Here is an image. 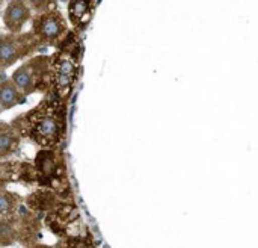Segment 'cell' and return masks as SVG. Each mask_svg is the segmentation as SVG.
Segmentation results:
<instances>
[{"label": "cell", "mask_w": 258, "mask_h": 248, "mask_svg": "<svg viewBox=\"0 0 258 248\" xmlns=\"http://www.w3.org/2000/svg\"><path fill=\"white\" fill-rule=\"evenodd\" d=\"M38 41L44 45H53L59 42L68 32V23L60 12L59 8L42 12V14H35L32 18V30H30Z\"/></svg>", "instance_id": "277c9868"}, {"label": "cell", "mask_w": 258, "mask_h": 248, "mask_svg": "<svg viewBox=\"0 0 258 248\" xmlns=\"http://www.w3.org/2000/svg\"><path fill=\"white\" fill-rule=\"evenodd\" d=\"M76 220H77V211L70 202H67L57 211L47 214L44 218V224L57 238H65L71 235L70 232Z\"/></svg>", "instance_id": "9c48e42d"}, {"label": "cell", "mask_w": 258, "mask_h": 248, "mask_svg": "<svg viewBox=\"0 0 258 248\" xmlns=\"http://www.w3.org/2000/svg\"><path fill=\"white\" fill-rule=\"evenodd\" d=\"M21 138L30 139L41 148H56L65 136L63 98L45 97L30 111L11 123Z\"/></svg>", "instance_id": "6da1fadb"}, {"label": "cell", "mask_w": 258, "mask_h": 248, "mask_svg": "<svg viewBox=\"0 0 258 248\" xmlns=\"http://www.w3.org/2000/svg\"><path fill=\"white\" fill-rule=\"evenodd\" d=\"M67 11H68L70 23L79 30L85 29L88 23L91 21V17H92L91 0H68Z\"/></svg>", "instance_id": "8fae6325"}, {"label": "cell", "mask_w": 258, "mask_h": 248, "mask_svg": "<svg viewBox=\"0 0 258 248\" xmlns=\"http://www.w3.org/2000/svg\"><path fill=\"white\" fill-rule=\"evenodd\" d=\"M77 74V56L71 48H65L51 58V86L57 97L65 98L73 88Z\"/></svg>", "instance_id": "5b68a950"}, {"label": "cell", "mask_w": 258, "mask_h": 248, "mask_svg": "<svg viewBox=\"0 0 258 248\" xmlns=\"http://www.w3.org/2000/svg\"><path fill=\"white\" fill-rule=\"evenodd\" d=\"M15 224H17V233H18V242L24 248L32 247L35 244H39L41 239V220L38 214L33 211L24 208V212H17L15 215Z\"/></svg>", "instance_id": "8992f818"}, {"label": "cell", "mask_w": 258, "mask_h": 248, "mask_svg": "<svg viewBox=\"0 0 258 248\" xmlns=\"http://www.w3.org/2000/svg\"><path fill=\"white\" fill-rule=\"evenodd\" d=\"M21 203L23 199L17 192L9 191L6 188L0 189V218L17 215V212L21 208Z\"/></svg>", "instance_id": "4fadbf2b"}, {"label": "cell", "mask_w": 258, "mask_h": 248, "mask_svg": "<svg viewBox=\"0 0 258 248\" xmlns=\"http://www.w3.org/2000/svg\"><path fill=\"white\" fill-rule=\"evenodd\" d=\"M27 97L17 88L11 77L0 79V112L24 105Z\"/></svg>", "instance_id": "30bf717a"}, {"label": "cell", "mask_w": 258, "mask_h": 248, "mask_svg": "<svg viewBox=\"0 0 258 248\" xmlns=\"http://www.w3.org/2000/svg\"><path fill=\"white\" fill-rule=\"evenodd\" d=\"M17 242H18V233H17L15 215L0 218V248L12 247Z\"/></svg>", "instance_id": "5bb4252c"}, {"label": "cell", "mask_w": 258, "mask_h": 248, "mask_svg": "<svg viewBox=\"0 0 258 248\" xmlns=\"http://www.w3.org/2000/svg\"><path fill=\"white\" fill-rule=\"evenodd\" d=\"M33 14H42L51 9H56L59 5V0H26Z\"/></svg>", "instance_id": "2e32d148"}, {"label": "cell", "mask_w": 258, "mask_h": 248, "mask_svg": "<svg viewBox=\"0 0 258 248\" xmlns=\"http://www.w3.org/2000/svg\"><path fill=\"white\" fill-rule=\"evenodd\" d=\"M54 248H97L92 242L91 238L88 236H77V235H70L65 238H59Z\"/></svg>", "instance_id": "9a60e30c"}, {"label": "cell", "mask_w": 258, "mask_h": 248, "mask_svg": "<svg viewBox=\"0 0 258 248\" xmlns=\"http://www.w3.org/2000/svg\"><path fill=\"white\" fill-rule=\"evenodd\" d=\"M12 82L26 95L45 92L51 86V56H30L18 65L12 74Z\"/></svg>", "instance_id": "7a4b0ae2"}, {"label": "cell", "mask_w": 258, "mask_h": 248, "mask_svg": "<svg viewBox=\"0 0 258 248\" xmlns=\"http://www.w3.org/2000/svg\"><path fill=\"white\" fill-rule=\"evenodd\" d=\"M21 136L11 123H0V161L15 155L21 144Z\"/></svg>", "instance_id": "7c38bea8"}, {"label": "cell", "mask_w": 258, "mask_h": 248, "mask_svg": "<svg viewBox=\"0 0 258 248\" xmlns=\"http://www.w3.org/2000/svg\"><path fill=\"white\" fill-rule=\"evenodd\" d=\"M29 248H54V247H51V245H47V244H35V245H32V247H29Z\"/></svg>", "instance_id": "e0dca14e"}, {"label": "cell", "mask_w": 258, "mask_h": 248, "mask_svg": "<svg viewBox=\"0 0 258 248\" xmlns=\"http://www.w3.org/2000/svg\"><path fill=\"white\" fill-rule=\"evenodd\" d=\"M0 3H2V0H0Z\"/></svg>", "instance_id": "ac0fdd59"}, {"label": "cell", "mask_w": 258, "mask_h": 248, "mask_svg": "<svg viewBox=\"0 0 258 248\" xmlns=\"http://www.w3.org/2000/svg\"><path fill=\"white\" fill-rule=\"evenodd\" d=\"M42 44L32 32L2 33L0 32V70L15 65L18 61L30 58Z\"/></svg>", "instance_id": "3957f363"}, {"label": "cell", "mask_w": 258, "mask_h": 248, "mask_svg": "<svg viewBox=\"0 0 258 248\" xmlns=\"http://www.w3.org/2000/svg\"><path fill=\"white\" fill-rule=\"evenodd\" d=\"M67 202L68 200L62 199L54 189L50 188H38L24 199V205L27 209L33 211L35 214H44V215L57 211Z\"/></svg>", "instance_id": "ba28073f"}, {"label": "cell", "mask_w": 258, "mask_h": 248, "mask_svg": "<svg viewBox=\"0 0 258 248\" xmlns=\"http://www.w3.org/2000/svg\"><path fill=\"white\" fill-rule=\"evenodd\" d=\"M32 18L33 11L26 0H8L2 12V23L8 33H21Z\"/></svg>", "instance_id": "52a82bcc"}]
</instances>
